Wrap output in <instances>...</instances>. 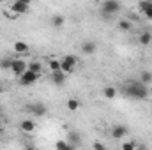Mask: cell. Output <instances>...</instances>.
<instances>
[{
  "mask_svg": "<svg viewBox=\"0 0 152 150\" xmlns=\"http://www.w3.org/2000/svg\"><path fill=\"white\" fill-rule=\"evenodd\" d=\"M124 94L129 97V99H134V101H143L149 97V87L140 83L138 79H131V81H126L124 83Z\"/></svg>",
  "mask_w": 152,
  "mask_h": 150,
  "instance_id": "obj_1",
  "label": "cell"
},
{
  "mask_svg": "<svg viewBox=\"0 0 152 150\" xmlns=\"http://www.w3.org/2000/svg\"><path fill=\"white\" fill-rule=\"evenodd\" d=\"M120 9H122V5H120V2H117V0H106V2L101 4V12H103V16H113V14H117Z\"/></svg>",
  "mask_w": 152,
  "mask_h": 150,
  "instance_id": "obj_2",
  "label": "cell"
},
{
  "mask_svg": "<svg viewBox=\"0 0 152 150\" xmlns=\"http://www.w3.org/2000/svg\"><path fill=\"white\" fill-rule=\"evenodd\" d=\"M18 79H20V85H21V87H34L39 79V74L32 73V71H25Z\"/></svg>",
  "mask_w": 152,
  "mask_h": 150,
  "instance_id": "obj_3",
  "label": "cell"
},
{
  "mask_svg": "<svg viewBox=\"0 0 152 150\" xmlns=\"http://www.w3.org/2000/svg\"><path fill=\"white\" fill-rule=\"evenodd\" d=\"M11 71H12V74H14V76H18V78H20L25 71H28V64H27L25 60H21V58H12Z\"/></svg>",
  "mask_w": 152,
  "mask_h": 150,
  "instance_id": "obj_4",
  "label": "cell"
},
{
  "mask_svg": "<svg viewBox=\"0 0 152 150\" xmlns=\"http://www.w3.org/2000/svg\"><path fill=\"white\" fill-rule=\"evenodd\" d=\"M28 2L27 0H16V2H12L11 4V11L14 12V16H20V14H25L27 11H28Z\"/></svg>",
  "mask_w": 152,
  "mask_h": 150,
  "instance_id": "obj_5",
  "label": "cell"
},
{
  "mask_svg": "<svg viewBox=\"0 0 152 150\" xmlns=\"http://www.w3.org/2000/svg\"><path fill=\"white\" fill-rule=\"evenodd\" d=\"M138 7H140V11H142V14L147 18V20H151L152 21V2L151 0H143V2H140L138 4Z\"/></svg>",
  "mask_w": 152,
  "mask_h": 150,
  "instance_id": "obj_6",
  "label": "cell"
},
{
  "mask_svg": "<svg viewBox=\"0 0 152 150\" xmlns=\"http://www.w3.org/2000/svg\"><path fill=\"white\" fill-rule=\"evenodd\" d=\"M81 51H83L85 55H94V53L97 51L96 41H83V42H81Z\"/></svg>",
  "mask_w": 152,
  "mask_h": 150,
  "instance_id": "obj_7",
  "label": "cell"
},
{
  "mask_svg": "<svg viewBox=\"0 0 152 150\" xmlns=\"http://www.w3.org/2000/svg\"><path fill=\"white\" fill-rule=\"evenodd\" d=\"M30 111L34 113L36 117H44L48 113V108L42 103H34V104H30Z\"/></svg>",
  "mask_w": 152,
  "mask_h": 150,
  "instance_id": "obj_8",
  "label": "cell"
},
{
  "mask_svg": "<svg viewBox=\"0 0 152 150\" xmlns=\"http://www.w3.org/2000/svg\"><path fill=\"white\" fill-rule=\"evenodd\" d=\"M127 134V127L126 125H113L112 127V138L115 140H122Z\"/></svg>",
  "mask_w": 152,
  "mask_h": 150,
  "instance_id": "obj_9",
  "label": "cell"
},
{
  "mask_svg": "<svg viewBox=\"0 0 152 150\" xmlns=\"http://www.w3.org/2000/svg\"><path fill=\"white\" fill-rule=\"evenodd\" d=\"M20 131H23V133H34L36 131V122L34 120H21L20 122Z\"/></svg>",
  "mask_w": 152,
  "mask_h": 150,
  "instance_id": "obj_10",
  "label": "cell"
},
{
  "mask_svg": "<svg viewBox=\"0 0 152 150\" xmlns=\"http://www.w3.org/2000/svg\"><path fill=\"white\" fill-rule=\"evenodd\" d=\"M51 81L57 85V87H62L66 83V74L62 71H57V73H51Z\"/></svg>",
  "mask_w": 152,
  "mask_h": 150,
  "instance_id": "obj_11",
  "label": "cell"
},
{
  "mask_svg": "<svg viewBox=\"0 0 152 150\" xmlns=\"http://www.w3.org/2000/svg\"><path fill=\"white\" fill-rule=\"evenodd\" d=\"M66 141L71 143V145H75V147H78V145L81 143V134L76 133V131H71V133L67 134V140H66Z\"/></svg>",
  "mask_w": 152,
  "mask_h": 150,
  "instance_id": "obj_12",
  "label": "cell"
},
{
  "mask_svg": "<svg viewBox=\"0 0 152 150\" xmlns=\"http://www.w3.org/2000/svg\"><path fill=\"white\" fill-rule=\"evenodd\" d=\"M138 81L149 87V85L152 83V71H149V69H145V71H142V73H140V79H138Z\"/></svg>",
  "mask_w": 152,
  "mask_h": 150,
  "instance_id": "obj_13",
  "label": "cell"
},
{
  "mask_svg": "<svg viewBox=\"0 0 152 150\" xmlns=\"http://www.w3.org/2000/svg\"><path fill=\"white\" fill-rule=\"evenodd\" d=\"M28 44L27 42H23V41H18V42H14V51L18 53V55H23V53H28Z\"/></svg>",
  "mask_w": 152,
  "mask_h": 150,
  "instance_id": "obj_14",
  "label": "cell"
},
{
  "mask_svg": "<svg viewBox=\"0 0 152 150\" xmlns=\"http://www.w3.org/2000/svg\"><path fill=\"white\" fill-rule=\"evenodd\" d=\"M103 95H104V99H115L117 97V88L115 87H112V85H108V87H104L103 88Z\"/></svg>",
  "mask_w": 152,
  "mask_h": 150,
  "instance_id": "obj_15",
  "label": "cell"
},
{
  "mask_svg": "<svg viewBox=\"0 0 152 150\" xmlns=\"http://www.w3.org/2000/svg\"><path fill=\"white\" fill-rule=\"evenodd\" d=\"M64 23H66V18H64L62 14H55V16L51 18V25H53V28H62Z\"/></svg>",
  "mask_w": 152,
  "mask_h": 150,
  "instance_id": "obj_16",
  "label": "cell"
},
{
  "mask_svg": "<svg viewBox=\"0 0 152 150\" xmlns=\"http://www.w3.org/2000/svg\"><path fill=\"white\" fill-rule=\"evenodd\" d=\"M138 42H140L142 46H149V44L152 42V34H151V32H147V30H145V32H142V34H140V37H138Z\"/></svg>",
  "mask_w": 152,
  "mask_h": 150,
  "instance_id": "obj_17",
  "label": "cell"
},
{
  "mask_svg": "<svg viewBox=\"0 0 152 150\" xmlns=\"http://www.w3.org/2000/svg\"><path fill=\"white\" fill-rule=\"evenodd\" d=\"M11 66H12V58H11V57H2V58H0V69L11 71Z\"/></svg>",
  "mask_w": 152,
  "mask_h": 150,
  "instance_id": "obj_18",
  "label": "cell"
},
{
  "mask_svg": "<svg viewBox=\"0 0 152 150\" xmlns=\"http://www.w3.org/2000/svg\"><path fill=\"white\" fill-rule=\"evenodd\" d=\"M55 149H57V150H76V147H75V145H71V143H67L66 140H64V141L60 140V141H57V143H55Z\"/></svg>",
  "mask_w": 152,
  "mask_h": 150,
  "instance_id": "obj_19",
  "label": "cell"
},
{
  "mask_svg": "<svg viewBox=\"0 0 152 150\" xmlns=\"http://www.w3.org/2000/svg\"><path fill=\"white\" fill-rule=\"evenodd\" d=\"M28 71H32V73H36V74H42V66H41V64H39V62H36V60H34V62H30V64H28Z\"/></svg>",
  "mask_w": 152,
  "mask_h": 150,
  "instance_id": "obj_20",
  "label": "cell"
},
{
  "mask_svg": "<svg viewBox=\"0 0 152 150\" xmlns=\"http://www.w3.org/2000/svg\"><path fill=\"white\" fill-rule=\"evenodd\" d=\"M78 108H80V101H78L76 97H69V99H67V110H69V111H76Z\"/></svg>",
  "mask_w": 152,
  "mask_h": 150,
  "instance_id": "obj_21",
  "label": "cell"
},
{
  "mask_svg": "<svg viewBox=\"0 0 152 150\" xmlns=\"http://www.w3.org/2000/svg\"><path fill=\"white\" fill-rule=\"evenodd\" d=\"M131 28H133V23H131L129 20H120V21H118V30L127 32V30H131Z\"/></svg>",
  "mask_w": 152,
  "mask_h": 150,
  "instance_id": "obj_22",
  "label": "cell"
},
{
  "mask_svg": "<svg viewBox=\"0 0 152 150\" xmlns=\"http://www.w3.org/2000/svg\"><path fill=\"white\" fill-rule=\"evenodd\" d=\"M48 67H50V71H51V73H57V71H60V60H57V58H50V62H48Z\"/></svg>",
  "mask_w": 152,
  "mask_h": 150,
  "instance_id": "obj_23",
  "label": "cell"
},
{
  "mask_svg": "<svg viewBox=\"0 0 152 150\" xmlns=\"http://www.w3.org/2000/svg\"><path fill=\"white\" fill-rule=\"evenodd\" d=\"M60 71L64 73V74L67 76V74H71L73 71H75V67H71L67 62H64V60H60Z\"/></svg>",
  "mask_w": 152,
  "mask_h": 150,
  "instance_id": "obj_24",
  "label": "cell"
},
{
  "mask_svg": "<svg viewBox=\"0 0 152 150\" xmlns=\"http://www.w3.org/2000/svg\"><path fill=\"white\" fill-rule=\"evenodd\" d=\"M62 60H64V62H67L71 67H76V66H78V57H76V55H66Z\"/></svg>",
  "mask_w": 152,
  "mask_h": 150,
  "instance_id": "obj_25",
  "label": "cell"
},
{
  "mask_svg": "<svg viewBox=\"0 0 152 150\" xmlns=\"http://www.w3.org/2000/svg\"><path fill=\"white\" fill-rule=\"evenodd\" d=\"M136 147H138V143L136 141H124L122 143V150H136Z\"/></svg>",
  "mask_w": 152,
  "mask_h": 150,
  "instance_id": "obj_26",
  "label": "cell"
},
{
  "mask_svg": "<svg viewBox=\"0 0 152 150\" xmlns=\"http://www.w3.org/2000/svg\"><path fill=\"white\" fill-rule=\"evenodd\" d=\"M92 147H94V150H106V147H104L101 141H94V145H92Z\"/></svg>",
  "mask_w": 152,
  "mask_h": 150,
  "instance_id": "obj_27",
  "label": "cell"
},
{
  "mask_svg": "<svg viewBox=\"0 0 152 150\" xmlns=\"http://www.w3.org/2000/svg\"><path fill=\"white\" fill-rule=\"evenodd\" d=\"M136 150H149V149H147L145 145H138V147H136Z\"/></svg>",
  "mask_w": 152,
  "mask_h": 150,
  "instance_id": "obj_28",
  "label": "cell"
},
{
  "mask_svg": "<svg viewBox=\"0 0 152 150\" xmlns=\"http://www.w3.org/2000/svg\"><path fill=\"white\" fill-rule=\"evenodd\" d=\"M25 150H37V149H36V147H32V145H30V147H27V149H25Z\"/></svg>",
  "mask_w": 152,
  "mask_h": 150,
  "instance_id": "obj_29",
  "label": "cell"
},
{
  "mask_svg": "<svg viewBox=\"0 0 152 150\" xmlns=\"http://www.w3.org/2000/svg\"><path fill=\"white\" fill-rule=\"evenodd\" d=\"M0 124H2V113H0Z\"/></svg>",
  "mask_w": 152,
  "mask_h": 150,
  "instance_id": "obj_30",
  "label": "cell"
}]
</instances>
